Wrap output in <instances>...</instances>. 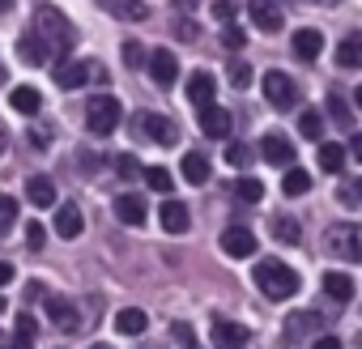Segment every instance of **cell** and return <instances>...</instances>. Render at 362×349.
I'll list each match as a JSON object with an SVG mask.
<instances>
[{"mask_svg": "<svg viewBox=\"0 0 362 349\" xmlns=\"http://www.w3.org/2000/svg\"><path fill=\"white\" fill-rule=\"evenodd\" d=\"M39 43H43V52H47V60H56V64H64L69 60V52H73V26H69V18L64 13H56V9H47V5H39V13H35V30H30Z\"/></svg>", "mask_w": 362, "mask_h": 349, "instance_id": "obj_1", "label": "cell"}, {"mask_svg": "<svg viewBox=\"0 0 362 349\" xmlns=\"http://www.w3.org/2000/svg\"><path fill=\"white\" fill-rule=\"evenodd\" d=\"M252 281H256L273 302H286V298H294V290H298V273H294L286 260H273V256L252 268Z\"/></svg>", "mask_w": 362, "mask_h": 349, "instance_id": "obj_2", "label": "cell"}, {"mask_svg": "<svg viewBox=\"0 0 362 349\" xmlns=\"http://www.w3.org/2000/svg\"><path fill=\"white\" fill-rule=\"evenodd\" d=\"M324 252L337 256V260H345V264L362 260V230H358V222H337V226H328V230H324Z\"/></svg>", "mask_w": 362, "mask_h": 349, "instance_id": "obj_3", "label": "cell"}, {"mask_svg": "<svg viewBox=\"0 0 362 349\" xmlns=\"http://www.w3.org/2000/svg\"><path fill=\"white\" fill-rule=\"evenodd\" d=\"M119 119H124V107H119L111 94H94V98L86 102V128H90L94 136H111V132L119 128Z\"/></svg>", "mask_w": 362, "mask_h": 349, "instance_id": "obj_4", "label": "cell"}, {"mask_svg": "<svg viewBox=\"0 0 362 349\" xmlns=\"http://www.w3.org/2000/svg\"><path fill=\"white\" fill-rule=\"evenodd\" d=\"M260 90H264V98H269L273 107H281V111H290V107L298 102V85H294L281 69H269V73L260 77Z\"/></svg>", "mask_w": 362, "mask_h": 349, "instance_id": "obj_5", "label": "cell"}, {"mask_svg": "<svg viewBox=\"0 0 362 349\" xmlns=\"http://www.w3.org/2000/svg\"><path fill=\"white\" fill-rule=\"evenodd\" d=\"M90 77H103V64H94V60H64V64H56V85L60 90H77Z\"/></svg>", "mask_w": 362, "mask_h": 349, "instance_id": "obj_6", "label": "cell"}, {"mask_svg": "<svg viewBox=\"0 0 362 349\" xmlns=\"http://www.w3.org/2000/svg\"><path fill=\"white\" fill-rule=\"evenodd\" d=\"M47 319H52V328H60L64 336H73V332L81 328V311H77L69 298H60V294H47Z\"/></svg>", "mask_w": 362, "mask_h": 349, "instance_id": "obj_7", "label": "cell"}, {"mask_svg": "<svg viewBox=\"0 0 362 349\" xmlns=\"http://www.w3.org/2000/svg\"><path fill=\"white\" fill-rule=\"evenodd\" d=\"M247 18H252V26H256L260 35H277V30L286 26L277 0H252V5H247Z\"/></svg>", "mask_w": 362, "mask_h": 349, "instance_id": "obj_8", "label": "cell"}, {"mask_svg": "<svg viewBox=\"0 0 362 349\" xmlns=\"http://www.w3.org/2000/svg\"><path fill=\"white\" fill-rule=\"evenodd\" d=\"M209 336H214V349H247V341H252V332L243 328V324H235V319H214V328H209Z\"/></svg>", "mask_w": 362, "mask_h": 349, "instance_id": "obj_9", "label": "cell"}, {"mask_svg": "<svg viewBox=\"0 0 362 349\" xmlns=\"http://www.w3.org/2000/svg\"><path fill=\"white\" fill-rule=\"evenodd\" d=\"M136 124H141V132L149 136V141H158V145H175L179 141V128L166 119V115H153V111H141L136 115Z\"/></svg>", "mask_w": 362, "mask_h": 349, "instance_id": "obj_10", "label": "cell"}, {"mask_svg": "<svg viewBox=\"0 0 362 349\" xmlns=\"http://www.w3.org/2000/svg\"><path fill=\"white\" fill-rule=\"evenodd\" d=\"M222 252H226L230 260H247V256L256 252V235H252L247 226H226V230H222Z\"/></svg>", "mask_w": 362, "mask_h": 349, "instance_id": "obj_11", "label": "cell"}, {"mask_svg": "<svg viewBox=\"0 0 362 349\" xmlns=\"http://www.w3.org/2000/svg\"><path fill=\"white\" fill-rule=\"evenodd\" d=\"M149 77H153V85H158V90L175 85V77H179V64H175V56H170L166 47H158V52L149 56Z\"/></svg>", "mask_w": 362, "mask_h": 349, "instance_id": "obj_12", "label": "cell"}, {"mask_svg": "<svg viewBox=\"0 0 362 349\" xmlns=\"http://www.w3.org/2000/svg\"><path fill=\"white\" fill-rule=\"evenodd\" d=\"M214 94H218L214 73H205V69H201V73H192V81H188V102L205 111V107H214Z\"/></svg>", "mask_w": 362, "mask_h": 349, "instance_id": "obj_13", "label": "cell"}, {"mask_svg": "<svg viewBox=\"0 0 362 349\" xmlns=\"http://www.w3.org/2000/svg\"><path fill=\"white\" fill-rule=\"evenodd\" d=\"M230 128H235L230 111H222V107H205V111H201V132H205V136L226 141V136H230Z\"/></svg>", "mask_w": 362, "mask_h": 349, "instance_id": "obj_14", "label": "cell"}, {"mask_svg": "<svg viewBox=\"0 0 362 349\" xmlns=\"http://www.w3.org/2000/svg\"><path fill=\"white\" fill-rule=\"evenodd\" d=\"M260 158L273 162V166H290V162H294V145H290L281 132H269V136L260 141Z\"/></svg>", "mask_w": 362, "mask_h": 349, "instance_id": "obj_15", "label": "cell"}, {"mask_svg": "<svg viewBox=\"0 0 362 349\" xmlns=\"http://www.w3.org/2000/svg\"><path fill=\"white\" fill-rule=\"evenodd\" d=\"M158 222H162V230H166V235H188V226H192L188 209L179 205V201H166V205L158 209Z\"/></svg>", "mask_w": 362, "mask_h": 349, "instance_id": "obj_16", "label": "cell"}, {"mask_svg": "<svg viewBox=\"0 0 362 349\" xmlns=\"http://www.w3.org/2000/svg\"><path fill=\"white\" fill-rule=\"evenodd\" d=\"M115 218H119L124 226H145L149 209H145V201H141L136 192H124V196L115 201Z\"/></svg>", "mask_w": 362, "mask_h": 349, "instance_id": "obj_17", "label": "cell"}, {"mask_svg": "<svg viewBox=\"0 0 362 349\" xmlns=\"http://www.w3.org/2000/svg\"><path fill=\"white\" fill-rule=\"evenodd\" d=\"M311 332H324V319H320L315 311H298V315L286 319V336H290V341H303V336H311Z\"/></svg>", "mask_w": 362, "mask_h": 349, "instance_id": "obj_18", "label": "cell"}, {"mask_svg": "<svg viewBox=\"0 0 362 349\" xmlns=\"http://www.w3.org/2000/svg\"><path fill=\"white\" fill-rule=\"evenodd\" d=\"M145 328H149V315H145L141 307H124V311L115 315V332H119V336H141Z\"/></svg>", "mask_w": 362, "mask_h": 349, "instance_id": "obj_19", "label": "cell"}, {"mask_svg": "<svg viewBox=\"0 0 362 349\" xmlns=\"http://www.w3.org/2000/svg\"><path fill=\"white\" fill-rule=\"evenodd\" d=\"M26 201L39 205V209H52L56 205V184L47 179V174H35V179L26 184Z\"/></svg>", "mask_w": 362, "mask_h": 349, "instance_id": "obj_20", "label": "cell"}, {"mask_svg": "<svg viewBox=\"0 0 362 349\" xmlns=\"http://www.w3.org/2000/svg\"><path fill=\"white\" fill-rule=\"evenodd\" d=\"M81 226H86V222H81V209H77V205H60V209H56V235H60V239H77Z\"/></svg>", "mask_w": 362, "mask_h": 349, "instance_id": "obj_21", "label": "cell"}, {"mask_svg": "<svg viewBox=\"0 0 362 349\" xmlns=\"http://www.w3.org/2000/svg\"><path fill=\"white\" fill-rule=\"evenodd\" d=\"M103 9H111V18H119V22H145L149 18V9L141 0H103Z\"/></svg>", "mask_w": 362, "mask_h": 349, "instance_id": "obj_22", "label": "cell"}, {"mask_svg": "<svg viewBox=\"0 0 362 349\" xmlns=\"http://www.w3.org/2000/svg\"><path fill=\"white\" fill-rule=\"evenodd\" d=\"M294 56L298 60H320V47H324V39H320V30H294Z\"/></svg>", "mask_w": 362, "mask_h": 349, "instance_id": "obj_23", "label": "cell"}, {"mask_svg": "<svg viewBox=\"0 0 362 349\" xmlns=\"http://www.w3.org/2000/svg\"><path fill=\"white\" fill-rule=\"evenodd\" d=\"M9 107H13V111H22V115H39L43 98H39V90H30V85H18V90L9 94Z\"/></svg>", "mask_w": 362, "mask_h": 349, "instance_id": "obj_24", "label": "cell"}, {"mask_svg": "<svg viewBox=\"0 0 362 349\" xmlns=\"http://www.w3.org/2000/svg\"><path fill=\"white\" fill-rule=\"evenodd\" d=\"M324 294L337 298V302H349V298H354V277H349V273H328V277H324Z\"/></svg>", "mask_w": 362, "mask_h": 349, "instance_id": "obj_25", "label": "cell"}, {"mask_svg": "<svg viewBox=\"0 0 362 349\" xmlns=\"http://www.w3.org/2000/svg\"><path fill=\"white\" fill-rule=\"evenodd\" d=\"M179 170H184L188 184H205V179H209V162H205V153H184Z\"/></svg>", "mask_w": 362, "mask_h": 349, "instance_id": "obj_26", "label": "cell"}, {"mask_svg": "<svg viewBox=\"0 0 362 349\" xmlns=\"http://www.w3.org/2000/svg\"><path fill=\"white\" fill-rule=\"evenodd\" d=\"M18 60H22V64H47V52H43V43H39L30 30L18 39Z\"/></svg>", "mask_w": 362, "mask_h": 349, "instance_id": "obj_27", "label": "cell"}, {"mask_svg": "<svg viewBox=\"0 0 362 349\" xmlns=\"http://www.w3.org/2000/svg\"><path fill=\"white\" fill-rule=\"evenodd\" d=\"M337 64H341V69H358V64H362V39H358V35H345V39H341Z\"/></svg>", "mask_w": 362, "mask_h": 349, "instance_id": "obj_28", "label": "cell"}, {"mask_svg": "<svg viewBox=\"0 0 362 349\" xmlns=\"http://www.w3.org/2000/svg\"><path fill=\"white\" fill-rule=\"evenodd\" d=\"M328 115H332V124L337 128H345V132H354L358 124H354V111H349V102L341 98V94H328Z\"/></svg>", "mask_w": 362, "mask_h": 349, "instance_id": "obj_29", "label": "cell"}, {"mask_svg": "<svg viewBox=\"0 0 362 349\" xmlns=\"http://www.w3.org/2000/svg\"><path fill=\"white\" fill-rule=\"evenodd\" d=\"M298 132H303L307 141H320V136H324V115H320L315 107H303V115H298Z\"/></svg>", "mask_w": 362, "mask_h": 349, "instance_id": "obj_30", "label": "cell"}, {"mask_svg": "<svg viewBox=\"0 0 362 349\" xmlns=\"http://www.w3.org/2000/svg\"><path fill=\"white\" fill-rule=\"evenodd\" d=\"M320 166H324L328 174H337V170L345 166V145H337V141H324V145H320Z\"/></svg>", "mask_w": 362, "mask_h": 349, "instance_id": "obj_31", "label": "cell"}, {"mask_svg": "<svg viewBox=\"0 0 362 349\" xmlns=\"http://www.w3.org/2000/svg\"><path fill=\"white\" fill-rule=\"evenodd\" d=\"M141 179L149 184V192H170V188H175V179H170V170H166V166H145V170H141Z\"/></svg>", "mask_w": 362, "mask_h": 349, "instance_id": "obj_32", "label": "cell"}, {"mask_svg": "<svg viewBox=\"0 0 362 349\" xmlns=\"http://www.w3.org/2000/svg\"><path fill=\"white\" fill-rule=\"evenodd\" d=\"M281 192H286V196H303V192H311V174L294 166L286 179H281Z\"/></svg>", "mask_w": 362, "mask_h": 349, "instance_id": "obj_33", "label": "cell"}, {"mask_svg": "<svg viewBox=\"0 0 362 349\" xmlns=\"http://www.w3.org/2000/svg\"><path fill=\"white\" fill-rule=\"evenodd\" d=\"M235 196H239L243 205H260V201H264V184H260V179H239V184H235Z\"/></svg>", "mask_w": 362, "mask_h": 349, "instance_id": "obj_34", "label": "cell"}, {"mask_svg": "<svg viewBox=\"0 0 362 349\" xmlns=\"http://www.w3.org/2000/svg\"><path fill=\"white\" fill-rule=\"evenodd\" d=\"M273 235H277L281 243H298V239H303V226H298L294 218H273Z\"/></svg>", "mask_w": 362, "mask_h": 349, "instance_id": "obj_35", "label": "cell"}, {"mask_svg": "<svg viewBox=\"0 0 362 349\" xmlns=\"http://www.w3.org/2000/svg\"><path fill=\"white\" fill-rule=\"evenodd\" d=\"M13 222H18V201L13 196H0V239H9Z\"/></svg>", "mask_w": 362, "mask_h": 349, "instance_id": "obj_36", "label": "cell"}, {"mask_svg": "<svg viewBox=\"0 0 362 349\" xmlns=\"http://www.w3.org/2000/svg\"><path fill=\"white\" fill-rule=\"evenodd\" d=\"M252 158H256L252 145H243V141H230V145H226V162H230V166H252Z\"/></svg>", "mask_w": 362, "mask_h": 349, "instance_id": "obj_37", "label": "cell"}, {"mask_svg": "<svg viewBox=\"0 0 362 349\" xmlns=\"http://www.w3.org/2000/svg\"><path fill=\"white\" fill-rule=\"evenodd\" d=\"M214 18H218L222 26H235V18H239V0H214Z\"/></svg>", "mask_w": 362, "mask_h": 349, "instance_id": "obj_38", "label": "cell"}, {"mask_svg": "<svg viewBox=\"0 0 362 349\" xmlns=\"http://www.w3.org/2000/svg\"><path fill=\"white\" fill-rule=\"evenodd\" d=\"M170 336L179 341V345H184V349H201V341H197V332L184 324V319H179V324H170Z\"/></svg>", "mask_w": 362, "mask_h": 349, "instance_id": "obj_39", "label": "cell"}, {"mask_svg": "<svg viewBox=\"0 0 362 349\" xmlns=\"http://www.w3.org/2000/svg\"><path fill=\"white\" fill-rule=\"evenodd\" d=\"M124 64H128V69H141V64H145V43L128 39V43H124Z\"/></svg>", "mask_w": 362, "mask_h": 349, "instance_id": "obj_40", "label": "cell"}, {"mask_svg": "<svg viewBox=\"0 0 362 349\" xmlns=\"http://www.w3.org/2000/svg\"><path fill=\"white\" fill-rule=\"evenodd\" d=\"M230 85H235V90H247V85H252V64L235 60V64H230Z\"/></svg>", "mask_w": 362, "mask_h": 349, "instance_id": "obj_41", "label": "cell"}, {"mask_svg": "<svg viewBox=\"0 0 362 349\" xmlns=\"http://www.w3.org/2000/svg\"><path fill=\"white\" fill-rule=\"evenodd\" d=\"M26 243H30V252H43V243H47V230H43L39 222H30V226H26Z\"/></svg>", "mask_w": 362, "mask_h": 349, "instance_id": "obj_42", "label": "cell"}, {"mask_svg": "<svg viewBox=\"0 0 362 349\" xmlns=\"http://www.w3.org/2000/svg\"><path fill=\"white\" fill-rule=\"evenodd\" d=\"M175 35L184 39V43H197V39H201V26H197V22H175Z\"/></svg>", "mask_w": 362, "mask_h": 349, "instance_id": "obj_43", "label": "cell"}, {"mask_svg": "<svg viewBox=\"0 0 362 349\" xmlns=\"http://www.w3.org/2000/svg\"><path fill=\"white\" fill-rule=\"evenodd\" d=\"M115 170L124 174V179H128V174H141V166H136V158H132V153H119V158H115Z\"/></svg>", "mask_w": 362, "mask_h": 349, "instance_id": "obj_44", "label": "cell"}, {"mask_svg": "<svg viewBox=\"0 0 362 349\" xmlns=\"http://www.w3.org/2000/svg\"><path fill=\"white\" fill-rule=\"evenodd\" d=\"M222 47H230V52L243 47V30L239 26H222Z\"/></svg>", "mask_w": 362, "mask_h": 349, "instance_id": "obj_45", "label": "cell"}, {"mask_svg": "<svg viewBox=\"0 0 362 349\" xmlns=\"http://www.w3.org/2000/svg\"><path fill=\"white\" fill-rule=\"evenodd\" d=\"M0 349H35V336H22V332H13V341H0Z\"/></svg>", "mask_w": 362, "mask_h": 349, "instance_id": "obj_46", "label": "cell"}, {"mask_svg": "<svg viewBox=\"0 0 362 349\" xmlns=\"http://www.w3.org/2000/svg\"><path fill=\"white\" fill-rule=\"evenodd\" d=\"M35 328H39V324H35V319H30V315L22 311V315H18V328H13V332H22V336H35Z\"/></svg>", "mask_w": 362, "mask_h": 349, "instance_id": "obj_47", "label": "cell"}, {"mask_svg": "<svg viewBox=\"0 0 362 349\" xmlns=\"http://www.w3.org/2000/svg\"><path fill=\"white\" fill-rule=\"evenodd\" d=\"M311 349H341V341H337V336H332V332H320V336H315V345H311Z\"/></svg>", "mask_w": 362, "mask_h": 349, "instance_id": "obj_48", "label": "cell"}, {"mask_svg": "<svg viewBox=\"0 0 362 349\" xmlns=\"http://www.w3.org/2000/svg\"><path fill=\"white\" fill-rule=\"evenodd\" d=\"M341 201L354 209V205H358V188H354V184H349V188H341Z\"/></svg>", "mask_w": 362, "mask_h": 349, "instance_id": "obj_49", "label": "cell"}, {"mask_svg": "<svg viewBox=\"0 0 362 349\" xmlns=\"http://www.w3.org/2000/svg\"><path fill=\"white\" fill-rule=\"evenodd\" d=\"M13 281V264L9 260H0V285H9Z\"/></svg>", "mask_w": 362, "mask_h": 349, "instance_id": "obj_50", "label": "cell"}, {"mask_svg": "<svg viewBox=\"0 0 362 349\" xmlns=\"http://www.w3.org/2000/svg\"><path fill=\"white\" fill-rule=\"evenodd\" d=\"M9 5H13V0H0V13H9Z\"/></svg>", "mask_w": 362, "mask_h": 349, "instance_id": "obj_51", "label": "cell"}, {"mask_svg": "<svg viewBox=\"0 0 362 349\" xmlns=\"http://www.w3.org/2000/svg\"><path fill=\"white\" fill-rule=\"evenodd\" d=\"M5 307H9V302H5V294H0V311H5Z\"/></svg>", "mask_w": 362, "mask_h": 349, "instance_id": "obj_52", "label": "cell"}, {"mask_svg": "<svg viewBox=\"0 0 362 349\" xmlns=\"http://www.w3.org/2000/svg\"><path fill=\"white\" fill-rule=\"evenodd\" d=\"M94 349H111V345H94Z\"/></svg>", "mask_w": 362, "mask_h": 349, "instance_id": "obj_53", "label": "cell"}, {"mask_svg": "<svg viewBox=\"0 0 362 349\" xmlns=\"http://www.w3.org/2000/svg\"><path fill=\"white\" fill-rule=\"evenodd\" d=\"M320 5H332V0H320Z\"/></svg>", "mask_w": 362, "mask_h": 349, "instance_id": "obj_54", "label": "cell"}]
</instances>
